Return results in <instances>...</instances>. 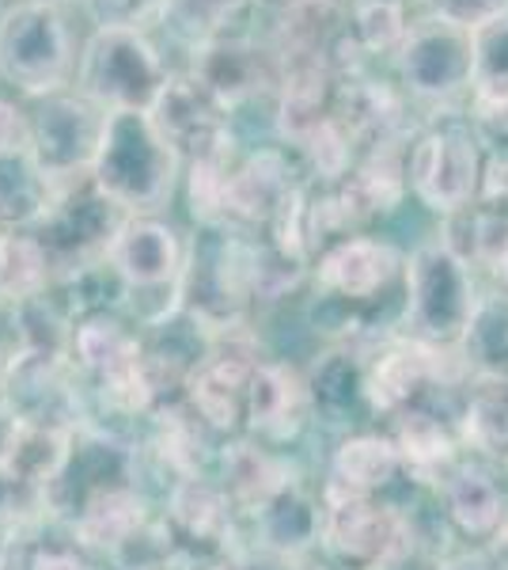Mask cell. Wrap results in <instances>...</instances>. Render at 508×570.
<instances>
[{"mask_svg":"<svg viewBox=\"0 0 508 570\" xmlns=\"http://www.w3.org/2000/svg\"><path fill=\"white\" fill-rule=\"evenodd\" d=\"M418 4H421V12L451 20V23L467 27V31H478V27L508 16V0H418Z\"/></svg>","mask_w":508,"mask_h":570,"instance_id":"33","label":"cell"},{"mask_svg":"<svg viewBox=\"0 0 508 570\" xmlns=\"http://www.w3.org/2000/svg\"><path fill=\"white\" fill-rule=\"evenodd\" d=\"M20 153H31V115L8 96H0V160Z\"/></svg>","mask_w":508,"mask_h":570,"instance_id":"35","label":"cell"},{"mask_svg":"<svg viewBox=\"0 0 508 570\" xmlns=\"http://www.w3.org/2000/svg\"><path fill=\"white\" fill-rule=\"evenodd\" d=\"M418 107L406 96L395 77H380L368 66L338 80L335 118L349 130L357 149H380V145H410L418 126Z\"/></svg>","mask_w":508,"mask_h":570,"instance_id":"13","label":"cell"},{"mask_svg":"<svg viewBox=\"0 0 508 570\" xmlns=\"http://www.w3.org/2000/svg\"><path fill=\"white\" fill-rule=\"evenodd\" d=\"M58 282L50 255L31 228H0V301L31 305Z\"/></svg>","mask_w":508,"mask_h":570,"instance_id":"26","label":"cell"},{"mask_svg":"<svg viewBox=\"0 0 508 570\" xmlns=\"http://www.w3.org/2000/svg\"><path fill=\"white\" fill-rule=\"evenodd\" d=\"M459 357L478 381H508V289L482 293L459 338Z\"/></svg>","mask_w":508,"mask_h":570,"instance_id":"25","label":"cell"},{"mask_svg":"<svg viewBox=\"0 0 508 570\" xmlns=\"http://www.w3.org/2000/svg\"><path fill=\"white\" fill-rule=\"evenodd\" d=\"M322 540L319 544L349 570H406L418 556V525L399 505L376 502L322 483Z\"/></svg>","mask_w":508,"mask_h":570,"instance_id":"4","label":"cell"},{"mask_svg":"<svg viewBox=\"0 0 508 570\" xmlns=\"http://www.w3.org/2000/svg\"><path fill=\"white\" fill-rule=\"evenodd\" d=\"M23 415H20V407H16V400L8 395V384L0 381V468L8 464V456H12V449H16V441H20L23 434Z\"/></svg>","mask_w":508,"mask_h":570,"instance_id":"36","label":"cell"},{"mask_svg":"<svg viewBox=\"0 0 508 570\" xmlns=\"http://www.w3.org/2000/svg\"><path fill=\"white\" fill-rule=\"evenodd\" d=\"M440 570H501V567H497L494 556H459V559H451V563H445Z\"/></svg>","mask_w":508,"mask_h":570,"instance_id":"37","label":"cell"},{"mask_svg":"<svg viewBox=\"0 0 508 570\" xmlns=\"http://www.w3.org/2000/svg\"><path fill=\"white\" fill-rule=\"evenodd\" d=\"M149 529V505H145L137 483H110L103 491L88 494L69 513V532L84 551H107L118 556L129 540Z\"/></svg>","mask_w":508,"mask_h":570,"instance_id":"19","label":"cell"},{"mask_svg":"<svg viewBox=\"0 0 508 570\" xmlns=\"http://www.w3.org/2000/svg\"><path fill=\"white\" fill-rule=\"evenodd\" d=\"M311 384L285 362H258L247 395V434L266 445H289L311 422Z\"/></svg>","mask_w":508,"mask_h":570,"instance_id":"18","label":"cell"},{"mask_svg":"<svg viewBox=\"0 0 508 570\" xmlns=\"http://www.w3.org/2000/svg\"><path fill=\"white\" fill-rule=\"evenodd\" d=\"M190 72L206 85L228 110H239L258 99H273L281 88V58L270 39L255 35H220L190 53Z\"/></svg>","mask_w":508,"mask_h":570,"instance_id":"12","label":"cell"},{"mask_svg":"<svg viewBox=\"0 0 508 570\" xmlns=\"http://www.w3.org/2000/svg\"><path fill=\"white\" fill-rule=\"evenodd\" d=\"M23 570H96L77 540H39L27 551Z\"/></svg>","mask_w":508,"mask_h":570,"instance_id":"34","label":"cell"},{"mask_svg":"<svg viewBox=\"0 0 508 570\" xmlns=\"http://www.w3.org/2000/svg\"><path fill=\"white\" fill-rule=\"evenodd\" d=\"M508 96V16L475 31V99Z\"/></svg>","mask_w":508,"mask_h":570,"instance_id":"31","label":"cell"},{"mask_svg":"<svg viewBox=\"0 0 508 570\" xmlns=\"http://www.w3.org/2000/svg\"><path fill=\"white\" fill-rule=\"evenodd\" d=\"M168 80L171 72L149 31L133 27H96L77 61V91L107 115L149 110Z\"/></svg>","mask_w":508,"mask_h":570,"instance_id":"7","label":"cell"},{"mask_svg":"<svg viewBox=\"0 0 508 570\" xmlns=\"http://www.w3.org/2000/svg\"><path fill=\"white\" fill-rule=\"evenodd\" d=\"M346 570H349V567H346Z\"/></svg>","mask_w":508,"mask_h":570,"instance_id":"43","label":"cell"},{"mask_svg":"<svg viewBox=\"0 0 508 570\" xmlns=\"http://www.w3.org/2000/svg\"><path fill=\"white\" fill-rule=\"evenodd\" d=\"M300 190L297 171H292L289 156L281 149H255L232 164L228 171V198H225V220L232 228L255 233V228H270L277 214L289 206V198Z\"/></svg>","mask_w":508,"mask_h":570,"instance_id":"16","label":"cell"},{"mask_svg":"<svg viewBox=\"0 0 508 570\" xmlns=\"http://www.w3.org/2000/svg\"><path fill=\"white\" fill-rule=\"evenodd\" d=\"M311 400L316 411H322L330 422H346L357 411V403H365V362L357 351H330L322 354V362L311 373Z\"/></svg>","mask_w":508,"mask_h":570,"instance_id":"29","label":"cell"},{"mask_svg":"<svg viewBox=\"0 0 508 570\" xmlns=\"http://www.w3.org/2000/svg\"><path fill=\"white\" fill-rule=\"evenodd\" d=\"M126 217V209L114 198H107L96 187V179L80 176L50 187V206H46V214L31 233L42 240L61 282L103 266Z\"/></svg>","mask_w":508,"mask_h":570,"instance_id":"8","label":"cell"},{"mask_svg":"<svg viewBox=\"0 0 508 570\" xmlns=\"http://www.w3.org/2000/svg\"><path fill=\"white\" fill-rule=\"evenodd\" d=\"M464 441L478 453L508 461V381H478L464 411Z\"/></svg>","mask_w":508,"mask_h":570,"instance_id":"30","label":"cell"},{"mask_svg":"<svg viewBox=\"0 0 508 570\" xmlns=\"http://www.w3.org/2000/svg\"><path fill=\"white\" fill-rule=\"evenodd\" d=\"M77 42L58 4L20 0L0 12V77L34 99L69 91L77 77Z\"/></svg>","mask_w":508,"mask_h":570,"instance_id":"6","label":"cell"},{"mask_svg":"<svg viewBox=\"0 0 508 570\" xmlns=\"http://www.w3.org/2000/svg\"><path fill=\"white\" fill-rule=\"evenodd\" d=\"M255 0H168L160 27L193 53L198 46L220 39V35H232L239 16Z\"/></svg>","mask_w":508,"mask_h":570,"instance_id":"27","label":"cell"},{"mask_svg":"<svg viewBox=\"0 0 508 570\" xmlns=\"http://www.w3.org/2000/svg\"><path fill=\"white\" fill-rule=\"evenodd\" d=\"M402 282L406 255L391 240L368 233L341 236L316 259L319 293L346 308H368L376 301H387V293Z\"/></svg>","mask_w":508,"mask_h":570,"instance_id":"11","label":"cell"},{"mask_svg":"<svg viewBox=\"0 0 508 570\" xmlns=\"http://www.w3.org/2000/svg\"><path fill=\"white\" fill-rule=\"evenodd\" d=\"M402 297V320L410 338L448 351V346H459L482 293H475L470 263L459 259L437 236L406 259Z\"/></svg>","mask_w":508,"mask_h":570,"instance_id":"5","label":"cell"},{"mask_svg":"<svg viewBox=\"0 0 508 570\" xmlns=\"http://www.w3.org/2000/svg\"><path fill=\"white\" fill-rule=\"evenodd\" d=\"M399 472H402V461H399V449H395V438L349 434L335 449V456H330L327 487L353 491V494H376Z\"/></svg>","mask_w":508,"mask_h":570,"instance_id":"24","label":"cell"},{"mask_svg":"<svg viewBox=\"0 0 508 570\" xmlns=\"http://www.w3.org/2000/svg\"><path fill=\"white\" fill-rule=\"evenodd\" d=\"M182 160L152 126L149 110H114L107 115L91 179L114 198L129 217H152L179 187Z\"/></svg>","mask_w":508,"mask_h":570,"instance_id":"1","label":"cell"},{"mask_svg":"<svg viewBox=\"0 0 508 570\" xmlns=\"http://www.w3.org/2000/svg\"><path fill=\"white\" fill-rule=\"evenodd\" d=\"M46 4H61V0H46Z\"/></svg>","mask_w":508,"mask_h":570,"instance_id":"42","label":"cell"},{"mask_svg":"<svg viewBox=\"0 0 508 570\" xmlns=\"http://www.w3.org/2000/svg\"><path fill=\"white\" fill-rule=\"evenodd\" d=\"M391 77L414 99V107L429 110V118L467 115L475 96V31L418 12L391 61Z\"/></svg>","mask_w":508,"mask_h":570,"instance_id":"2","label":"cell"},{"mask_svg":"<svg viewBox=\"0 0 508 570\" xmlns=\"http://www.w3.org/2000/svg\"><path fill=\"white\" fill-rule=\"evenodd\" d=\"M107 130V110L80 91L39 99L31 115V156L50 187L91 176Z\"/></svg>","mask_w":508,"mask_h":570,"instance_id":"10","label":"cell"},{"mask_svg":"<svg viewBox=\"0 0 508 570\" xmlns=\"http://www.w3.org/2000/svg\"><path fill=\"white\" fill-rule=\"evenodd\" d=\"M255 4L281 16V12H297V8H311V4H341V0H255Z\"/></svg>","mask_w":508,"mask_h":570,"instance_id":"38","label":"cell"},{"mask_svg":"<svg viewBox=\"0 0 508 570\" xmlns=\"http://www.w3.org/2000/svg\"><path fill=\"white\" fill-rule=\"evenodd\" d=\"M163 4L168 0H84L96 27H133V31H149L152 23H160Z\"/></svg>","mask_w":508,"mask_h":570,"instance_id":"32","label":"cell"},{"mask_svg":"<svg viewBox=\"0 0 508 570\" xmlns=\"http://www.w3.org/2000/svg\"><path fill=\"white\" fill-rule=\"evenodd\" d=\"M489 149L478 137L470 115H437L425 118L406 149V179L410 195L425 209L451 217L475 206L482 190Z\"/></svg>","mask_w":508,"mask_h":570,"instance_id":"3","label":"cell"},{"mask_svg":"<svg viewBox=\"0 0 508 570\" xmlns=\"http://www.w3.org/2000/svg\"><path fill=\"white\" fill-rule=\"evenodd\" d=\"M349 4H353V39L365 61L368 66H380V61L391 66L418 12H410V4H399V0H349Z\"/></svg>","mask_w":508,"mask_h":570,"instance_id":"28","label":"cell"},{"mask_svg":"<svg viewBox=\"0 0 508 570\" xmlns=\"http://www.w3.org/2000/svg\"><path fill=\"white\" fill-rule=\"evenodd\" d=\"M163 529H168L175 551H190V556L201 551V556H212V563H217V559L236 551V505L217 480L182 475L168 491Z\"/></svg>","mask_w":508,"mask_h":570,"instance_id":"15","label":"cell"},{"mask_svg":"<svg viewBox=\"0 0 508 570\" xmlns=\"http://www.w3.org/2000/svg\"><path fill=\"white\" fill-rule=\"evenodd\" d=\"M440 499H445V513L451 525L464 537L478 540H494V532L501 529L508 513L501 487L478 464H456V472L440 487Z\"/></svg>","mask_w":508,"mask_h":570,"instance_id":"23","label":"cell"},{"mask_svg":"<svg viewBox=\"0 0 508 570\" xmlns=\"http://www.w3.org/2000/svg\"><path fill=\"white\" fill-rule=\"evenodd\" d=\"M190 247L160 217H126L110 244V271L126 285V293H163L175 297L182 293V274H187Z\"/></svg>","mask_w":508,"mask_h":570,"instance_id":"14","label":"cell"},{"mask_svg":"<svg viewBox=\"0 0 508 570\" xmlns=\"http://www.w3.org/2000/svg\"><path fill=\"white\" fill-rule=\"evenodd\" d=\"M399 4H418V0H399Z\"/></svg>","mask_w":508,"mask_h":570,"instance_id":"40","label":"cell"},{"mask_svg":"<svg viewBox=\"0 0 508 570\" xmlns=\"http://www.w3.org/2000/svg\"><path fill=\"white\" fill-rule=\"evenodd\" d=\"M440 351L418 338H387L365 362V400L376 415H402L440 381Z\"/></svg>","mask_w":508,"mask_h":570,"instance_id":"17","label":"cell"},{"mask_svg":"<svg viewBox=\"0 0 508 570\" xmlns=\"http://www.w3.org/2000/svg\"><path fill=\"white\" fill-rule=\"evenodd\" d=\"M494 559H497V567L508 570V513H505L501 529L494 532Z\"/></svg>","mask_w":508,"mask_h":570,"instance_id":"39","label":"cell"},{"mask_svg":"<svg viewBox=\"0 0 508 570\" xmlns=\"http://www.w3.org/2000/svg\"><path fill=\"white\" fill-rule=\"evenodd\" d=\"M149 118L163 141L179 153L182 168L236 156L232 110L220 104L190 69L171 72V80L149 107Z\"/></svg>","mask_w":508,"mask_h":570,"instance_id":"9","label":"cell"},{"mask_svg":"<svg viewBox=\"0 0 508 570\" xmlns=\"http://www.w3.org/2000/svg\"><path fill=\"white\" fill-rule=\"evenodd\" d=\"M395 449H399L402 472L425 487H445L456 472V434L425 407H410L399 415Z\"/></svg>","mask_w":508,"mask_h":570,"instance_id":"21","label":"cell"},{"mask_svg":"<svg viewBox=\"0 0 508 570\" xmlns=\"http://www.w3.org/2000/svg\"><path fill=\"white\" fill-rule=\"evenodd\" d=\"M0 570H4V551H0Z\"/></svg>","mask_w":508,"mask_h":570,"instance_id":"41","label":"cell"},{"mask_svg":"<svg viewBox=\"0 0 508 570\" xmlns=\"http://www.w3.org/2000/svg\"><path fill=\"white\" fill-rule=\"evenodd\" d=\"M255 544L270 556H300L322 540V499H311L300 483H292L262 513H255Z\"/></svg>","mask_w":508,"mask_h":570,"instance_id":"22","label":"cell"},{"mask_svg":"<svg viewBox=\"0 0 508 570\" xmlns=\"http://www.w3.org/2000/svg\"><path fill=\"white\" fill-rule=\"evenodd\" d=\"M292 483L300 480H292L289 461L266 449V441H232L220 456V487L228 491L236 513H247V518L262 513Z\"/></svg>","mask_w":508,"mask_h":570,"instance_id":"20","label":"cell"}]
</instances>
